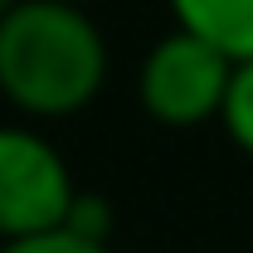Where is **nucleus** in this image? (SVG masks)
I'll return each instance as SVG.
<instances>
[{"instance_id": "nucleus-2", "label": "nucleus", "mask_w": 253, "mask_h": 253, "mask_svg": "<svg viewBox=\"0 0 253 253\" xmlns=\"http://www.w3.org/2000/svg\"><path fill=\"white\" fill-rule=\"evenodd\" d=\"M229 73H234V63L214 44L185 30H170L146 49V59L136 68V102L156 126L195 131L205 122H219Z\"/></svg>"}, {"instance_id": "nucleus-9", "label": "nucleus", "mask_w": 253, "mask_h": 253, "mask_svg": "<svg viewBox=\"0 0 253 253\" xmlns=\"http://www.w3.org/2000/svg\"><path fill=\"white\" fill-rule=\"evenodd\" d=\"M10 5H15V0H0V15H5V10H10Z\"/></svg>"}, {"instance_id": "nucleus-1", "label": "nucleus", "mask_w": 253, "mask_h": 253, "mask_svg": "<svg viewBox=\"0 0 253 253\" xmlns=\"http://www.w3.org/2000/svg\"><path fill=\"white\" fill-rule=\"evenodd\" d=\"M112 49L83 5L15 0L0 15V97L25 122H63L107 88Z\"/></svg>"}, {"instance_id": "nucleus-4", "label": "nucleus", "mask_w": 253, "mask_h": 253, "mask_svg": "<svg viewBox=\"0 0 253 253\" xmlns=\"http://www.w3.org/2000/svg\"><path fill=\"white\" fill-rule=\"evenodd\" d=\"M175 30L214 44L229 63L253 59V0H166Z\"/></svg>"}, {"instance_id": "nucleus-5", "label": "nucleus", "mask_w": 253, "mask_h": 253, "mask_svg": "<svg viewBox=\"0 0 253 253\" xmlns=\"http://www.w3.org/2000/svg\"><path fill=\"white\" fill-rule=\"evenodd\" d=\"M219 122H224V131H229V141L253 161V59L234 63L229 93H224V107H219Z\"/></svg>"}, {"instance_id": "nucleus-8", "label": "nucleus", "mask_w": 253, "mask_h": 253, "mask_svg": "<svg viewBox=\"0 0 253 253\" xmlns=\"http://www.w3.org/2000/svg\"><path fill=\"white\" fill-rule=\"evenodd\" d=\"M63 5H83V10H88V5H97V0H63Z\"/></svg>"}, {"instance_id": "nucleus-6", "label": "nucleus", "mask_w": 253, "mask_h": 253, "mask_svg": "<svg viewBox=\"0 0 253 253\" xmlns=\"http://www.w3.org/2000/svg\"><path fill=\"white\" fill-rule=\"evenodd\" d=\"M112 205H107V195H97V190H78L73 195V205H68V219H63V234H73V239H88V244H112Z\"/></svg>"}, {"instance_id": "nucleus-3", "label": "nucleus", "mask_w": 253, "mask_h": 253, "mask_svg": "<svg viewBox=\"0 0 253 253\" xmlns=\"http://www.w3.org/2000/svg\"><path fill=\"white\" fill-rule=\"evenodd\" d=\"M73 195L78 180L44 131L25 122L0 126V244L63 229Z\"/></svg>"}, {"instance_id": "nucleus-7", "label": "nucleus", "mask_w": 253, "mask_h": 253, "mask_svg": "<svg viewBox=\"0 0 253 253\" xmlns=\"http://www.w3.org/2000/svg\"><path fill=\"white\" fill-rule=\"evenodd\" d=\"M0 253H112V244H88V239H73V234H39V239H20V244H0Z\"/></svg>"}]
</instances>
